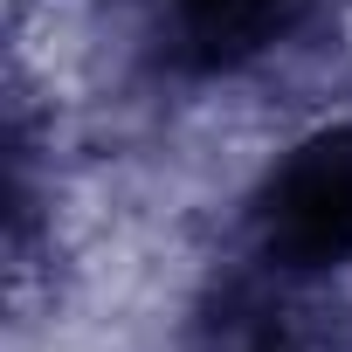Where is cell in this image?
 <instances>
[{
    "label": "cell",
    "mask_w": 352,
    "mask_h": 352,
    "mask_svg": "<svg viewBox=\"0 0 352 352\" xmlns=\"http://www.w3.org/2000/svg\"><path fill=\"white\" fill-rule=\"evenodd\" d=\"M249 242L276 276L352 263V124L290 145L249 201Z\"/></svg>",
    "instance_id": "1"
},
{
    "label": "cell",
    "mask_w": 352,
    "mask_h": 352,
    "mask_svg": "<svg viewBox=\"0 0 352 352\" xmlns=\"http://www.w3.org/2000/svg\"><path fill=\"white\" fill-rule=\"evenodd\" d=\"M304 0H166V42L201 76H235L290 42Z\"/></svg>",
    "instance_id": "2"
}]
</instances>
